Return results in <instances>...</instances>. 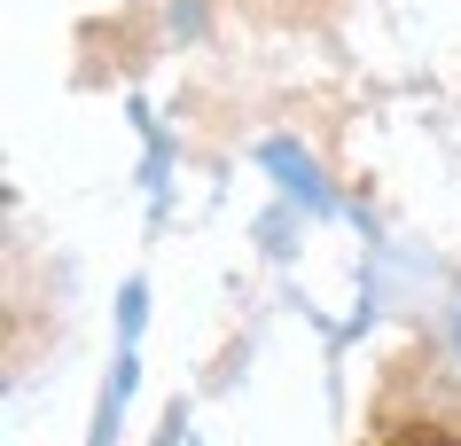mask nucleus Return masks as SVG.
I'll use <instances>...</instances> for the list:
<instances>
[]
</instances>
